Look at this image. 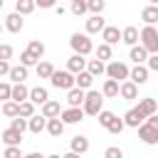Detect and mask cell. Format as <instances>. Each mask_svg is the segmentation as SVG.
<instances>
[{"mask_svg":"<svg viewBox=\"0 0 158 158\" xmlns=\"http://www.w3.org/2000/svg\"><path fill=\"white\" fill-rule=\"evenodd\" d=\"M20 64H25V67H35V64H40V59H37L30 49H22V52H20Z\"/></svg>","mask_w":158,"mask_h":158,"instance_id":"36","label":"cell"},{"mask_svg":"<svg viewBox=\"0 0 158 158\" xmlns=\"http://www.w3.org/2000/svg\"><path fill=\"white\" fill-rule=\"evenodd\" d=\"M104 158H123V151H121L118 146H109V148L104 151Z\"/></svg>","mask_w":158,"mask_h":158,"instance_id":"44","label":"cell"},{"mask_svg":"<svg viewBox=\"0 0 158 158\" xmlns=\"http://www.w3.org/2000/svg\"><path fill=\"white\" fill-rule=\"evenodd\" d=\"M94 54H96V59H101V62H106V64H109L114 52H111V44H109V42H101V44L94 49Z\"/></svg>","mask_w":158,"mask_h":158,"instance_id":"30","label":"cell"},{"mask_svg":"<svg viewBox=\"0 0 158 158\" xmlns=\"http://www.w3.org/2000/svg\"><path fill=\"white\" fill-rule=\"evenodd\" d=\"M138 109L146 114V118L148 116H153V114H158V101L153 99V96H143V99H138Z\"/></svg>","mask_w":158,"mask_h":158,"instance_id":"17","label":"cell"},{"mask_svg":"<svg viewBox=\"0 0 158 158\" xmlns=\"http://www.w3.org/2000/svg\"><path fill=\"white\" fill-rule=\"evenodd\" d=\"M86 69H89L94 77H101V74H106V62H101V59H89Z\"/></svg>","mask_w":158,"mask_h":158,"instance_id":"34","label":"cell"},{"mask_svg":"<svg viewBox=\"0 0 158 158\" xmlns=\"http://www.w3.org/2000/svg\"><path fill=\"white\" fill-rule=\"evenodd\" d=\"M49 81H52V86H54V89H64V91H69V89H74V86H77V74H72L69 69H62V72L57 69V72L52 74V79H49Z\"/></svg>","mask_w":158,"mask_h":158,"instance_id":"3","label":"cell"},{"mask_svg":"<svg viewBox=\"0 0 158 158\" xmlns=\"http://www.w3.org/2000/svg\"><path fill=\"white\" fill-rule=\"evenodd\" d=\"M148 57H151V52H148L141 42H138V44H133V47H131V52H128V59H131L133 64H146V62H148Z\"/></svg>","mask_w":158,"mask_h":158,"instance_id":"10","label":"cell"},{"mask_svg":"<svg viewBox=\"0 0 158 158\" xmlns=\"http://www.w3.org/2000/svg\"><path fill=\"white\" fill-rule=\"evenodd\" d=\"M12 57V47L5 42V44H0V59H10Z\"/></svg>","mask_w":158,"mask_h":158,"instance_id":"45","label":"cell"},{"mask_svg":"<svg viewBox=\"0 0 158 158\" xmlns=\"http://www.w3.org/2000/svg\"><path fill=\"white\" fill-rule=\"evenodd\" d=\"M25 15H20V12H10V15H5V30L7 32H12V35H17L22 27H25V20H22Z\"/></svg>","mask_w":158,"mask_h":158,"instance_id":"9","label":"cell"},{"mask_svg":"<svg viewBox=\"0 0 158 158\" xmlns=\"http://www.w3.org/2000/svg\"><path fill=\"white\" fill-rule=\"evenodd\" d=\"M0 111H2V116L15 118V116H20V104L12 101V99H10V101H2V109H0Z\"/></svg>","mask_w":158,"mask_h":158,"instance_id":"31","label":"cell"},{"mask_svg":"<svg viewBox=\"0 0 158 158\" xmlns=\"http://www.w3.org/2000/svg\"><path fill=\"white\" fill-rule=\"evenodd\" d=\"M20 141H22V131H17L12 126H7L2 131V143L5 146H20Z\"/></svg>","mask_w":158,"mask_h":158,"instance_id":"18","label":"cell"},{"mask_svg":"<svg viewBox=\"0 0 158 158\" xmlns=\"http://www.w3.org/2000/svg\"><path fill=\"white\" fill-rule=\"evenodd\" d=\"M146 121H148V123H151V126H156V128H158V114H153V116H148V118H146Z\"/></svg>","mask_w":158,"mask_h":158,"instance_id":"49","label":"cell"},{"mask_svg":"<svg viewBox=\"0 0 158 158\" xmlns=\"http://www.w3.org/2000/svg\"><path fill=\"white\" fill-rule=\"evenodd\" d=\"M141 44L151 54H158V30H156V25H146L141 30Z\"/></svg>","mask_w":158,"mask_h":158,"instance_id":"5","label":"cell"},{"mask_svg":"<svg viewBox=\"0 0 158 158\" xmlns=\"http://www.w3.org/2000/svg\"><path fill=\"white\" fill-rule=\"evenodd\" d=\"M84 116H86V111H84V106H69V109H64L62 111V121L69 126V123H79V121H84Z\"/></svg>","mask_w":158,"mask_h":158,"instance_id":"7","label":"cell"},{"mask_svg":"<svg viewBox=\"0 0 158 158\" xmlns=\"http://www.w3.org/2000/svg\"><path fill=\"white\" fill-rule=\"evenodd\" d=\"M123 128H126V121H123V118H118V116H116V118H114V121H111V126H109V128H106V131H109V133H114V136H118V133H121V131H123Z\"/></svg>","mask_w":158,"mask_h":158,"instance_id":"41","label":"cell"},{"mask_svg":"<svg viewBox=\"0 0 158 158\" xmlns=\"http://www.w3.org/2000/svg\"><path fill=\"white\" fill-rule=\"evenodd\" d=\"M86 64H89V59H84V54H72L69 59H67V69L72 72V74H79V72H84L86 69Z\"/></svg>","mask_w":158,"mask_h":158,"instance_id":"12","label":"cell"},{"mask_svg":"<svg viewBox=\"0 0 158 158\" xmlns=\"http://www.w3.org/2000/svg\"><path fill=\"white\" fill-rule=\"evenodd\" d=\"M64 158H81V156H79V153H74V151H67V153H64Z\"/></svg>","mask_w":158,"mask_h":158,"instance_id":"52","label":"cell"},{"mask_svg":"<svg viewBox=\"0 0 158 158\" xmlns=\"http://www.w3.org/2000/svg\"><path fill=\"white\" fill-rule=\"evenodd\" d=\"M27 69H30V67L17 64V67H12V69H10V77H7V79H10L12 84H20V81H25V79H27Z\"/></svg>","mask_w":158,"mask_h":158,"instance_id":"28","label":"cell"},{"mask_svg":"<svg viewBox=\"0 0 158 158\" xmlns=\"http://www.w3.org/2000/svg\"><path fill=\"white\" fill-rule=\"evenodd\" d=\"M69 47H72L77 54H84V57L94 52V44H91V40H89L86 32H74V35L69 37Z\"/></svg>","mask_w":158,"mask_h":158,"instance_id":"2","label":"cell"},{"mask_svg":"<svg viewBox=\"0 0 158 158\" xmlns=\"http://www.w3.org/2000/svg\"><path fill=\"white\" fill-rule=\"evenodd\" d=\"M138 138H141L146 146H158V128L146 121V123L138 126Z\"/></svg>","mask_w":158,"mask_h":158,"instance_id":"6","label":"cell"},{"mask_svg":"<svg viewBox=\"0 0 158 158\" xmlns=\"http://www.w3.org/2000/svg\"><path fill=\"white\" fill-rule=\"evenodd\" d=\"M84 99H86V89L81 86H74L67 91V104L69 106H84Z\"/></svg>","mask_w":158,"mask_h":158,"instance_id":"14","label":"cell"},{"mask_svg":"<svg viewBox=\"0 0 158 158\" xmlns=\"http://www.w3.org/2000/svg\"><path fill=\"white\" fill-rule=\"evenodd\" d=\"M35 106H37V104H35V101H30V99H27V101H22V104H20V116L32 118V116H35Z\"/></svg>","mask_w":158,"mask_h":158,"instance_id":"37","label":"cell"},{"mask_svg":"<svg viewBox=\"0 0 158 158\" xmlns=\"http://www.w3.org/2000/svg\"><path fill=\"white\" fill-rule=\"evenodd\" d=\"M69 151H74V153H79V156H84V153L89 151V138H86V136H74V138H72V143H69Z\"/></svg>","mask_w":158,"mask_h":158,"instance_id":"24","label":"cell"},{"mask_svg":"<svg viewBox=\"0 0 158 158\" xmlns=\"http://www.w3.org/2000/svg\"><path fill=\"white\" fill-rule=\"evenodd\" d=\"M35 7H37L35 0H15V12H20V15H30V12H35Z\"/></svg>","mask_w":158,"mask_h":158,"instance_id":"32","label":"cell"},{"mask_svg":"<svg viewBox=\"0 0 158 158\" xmlns=\"http://www.w3.org/2000/svg\"><path fill=\"white\" fill-rule=\"evenodd\" d=\"M54 72H57V69H54L49 62H40V64H37V77H40V79H52Z\"/></svg>","mask_w":158,"mask_h":158,"instance_id":"35","label":"cell"},{"mask_svg":"<svg viewBox=\"0 0 158 158\" xmlns=\"http://www.w3.org/2000/svg\"><path fill=\"white\" fill-rule=\"evenodd\" d=\"M148 2H151V5H158V0H148Z\"/></svg>","mask_w":158,"mask_h":158,"instance_id":"54","label":"cell"},{"mask_svg":"<svg viewBox=\"0 0 158 158\" xmlns=\"http://www.w3.org/2000/svg\"><path fill=\"white\" fill-rule=\"evenodd\" d=\"M84 111H86V116H99L104 111V91L89 89L86 99H84Z\"/></svg>","mask_w":158,"mask_h":158,"instance_id":"1","label":"cell"},{"mask_svg":"<svg viewBox=\"0 0 158 158\" xmlns=\"http://www.w3.org/2000/svg\"><path fill=\"white\" fill-rule=\"evenodd\" d=\"M27 49L37 57V59H42V54H44V44L40 42V40H30V44H27Z\"/></svg>","mask_w":158,"mask_h":158,"instance_id":"38","label":"cell"},{"mask_svg":"<svg viewBox=\"0 0 158 158\" xmlns=\"http://www.w3.org/2000/svg\"><path fill=\"white\" fill-rule=\"evenodd\" d=\"M89 2V12L91 15H101L104 7H106V0H86Z\"/></svg>","mask_w":158,"mask_h":158,"instance_id":"42","label":"cell"},{"mask_svg":"<svg viewBox=\"0 0 158 158\" xmlns=\"http://www.w3.org/2000/svg\"><path fill=\"white\" fill-rule=\"evenodd\" d=\"M104 27H106V22L101 15H91L86 20V35H99V32H104Z\"/></svg>","mask_w":158,"mask_h":158,"instance_id":"15","label":"cell"},{"mask_svg":"<svg viewBox=\"0 0 158 158\" xmlns=\"http://www.w3.org/2000/svg\"><path fill=\"white\" fill-rule=\"evenodd\" d=\"M123 121H126V126H131V128H138L141 123H146V114H143L138 106H133V109H128V111L123 114Z\"/></svg>","mask_w":158,"mask_h":158,"instance_id":"8","label":"cell"},{"mask_svg":"<svg viewBox=\"0 0 158 158\" xmlns=\"http://www.w3.org/2000/svg\"><path fill=\"white\" fill-rule=\"evenodd\" d=\"M54 12H57V17H64V15H67V10H64L62 5H57V7H54Z\"/></svg>","mask_w":158,"mask_h":158,"instance_id":"50","label":"cell"},{"mask_svg":"<svg viewBox=\"0 0 158 158\" xmlns=\"http://www.w3.org/2000/svg\"><path fill=\"white\" fill-rule=\"evenodd\" d=\"M118 96H121V99H126V101L138 99V84H136V81H131V79L121 81V94H118Z\"/></svg>","mask_w":158,"mask_h":158,"instance_id":"13","label":"cell"},{"mask_svg":"<svg viewBox=\"0 0 158 158\" xmlns=\"http://www.w3.org/2000/svg\"><path fill=\"white\" fill-rule=\"evenodd\" d=\"M64 126H67V123H64L59 116H57V118H49V121H47V133H49L52 138H59V136L64 133Z\"/></svg>","mask_w":158,"mask_h":158,"instance_id":"23","label":"cell"},{"mask_svg":"<svg viewBox=\"0 0 158 158\" xmlns=\"http://www.w3.org/2000/svg\"><path fill=\"white\" fill-rule=\"evenodd\" d=\"M0 99H2V101H10V99H12V81H10V79L0 84Z\"/></svg>","mask_w":158,"mask_h":158,"instance_id":"39","label":"cell"},{"mask_svg":"<svg viewBox=\"0 0 158 158\" xmlns=\"http://www.w3.org/2000/svg\"><path fill=\"white\" fill-rule=\"evenodd\" d=\"M69 12H72V15H77V17H81L84 12H89V2H86V0H72Z\"/></svg>","mask_w":158,"mask_h":158,"instance_id":"33","label":"cell"},{"mask_svg":"<svg viewBox=\"0 0 158 158\" xmlns=\"http://www.w3.org/2000/svg\"><path fill=\"white\" fill-rule=\"evenodd\" d=\"M47 116L44 114H35L32 118H30V131L32 133H42V131H47Z\"/></svg>","mask_w":158,"mask_h":158,"instance_id":"22","label":"cell"},{"mask_svg":"<svg viewBox=\"0 0 158 158\" xmlns=\"http://www.w3.org/2000/svg\"><path fill=\"white\" fill-rule=\"evenodd\" d=\"M30 101H35V104H47L49 101V94H47V89L44 86H32L30 89Z\"/></svg>","mask_w":158,"mask_h":158,"instance_id":"26","label":"cell"},{"mask_svg":"<svg viewBox=\"0 0 158 158\" xmlns=\"http://www.w3.org/2000/svg\"><path fill=\"white\" fill-rule=\"evenodd\" d=\"M2 158H25V156H22L20 146H5V151H2Z\"/></svg>","mask_w":158,"mask_h":158,"instance_id":"43","label":"cell"},{"mask_svg":"<svg viewBox=\"0 0 158 158\" xmlns=\"http://www.w3.org/2000/svg\"><path fill=\"white\" fill-rule=\"evenodd\" d=\"M47 158H64V156H59V153H52V156H47Z\"/></svg>","mask_w":158,"mask_h":158,"instance_id":"53","label":"cell"},{"mask_svg":"<svg viewBox=\"0 0 158 158\" xmlns=\"http://www.w3.org/2000/svg\"><path fill=\"white\" fill-rule=\"evenodd\" d=\"M146 67H148L151 72H158V54H151L148 62H146Z\"/></svg>","mask_w":158,"mask_h":158,"instance_id":"47","label":"cell"},{"mask_svg":"<svg viewBox=\"0 0 158 158\" xmlns=\"http://www.w3.org/2000/svg\"><path fill=\"white\" fill-rule=\"evenodd\" d=\"M101 91H104L106 99H116V96L121 94V81H116V79H106L104 86H101Z\"/></svg>","mask_w":158,"mask_h":158,"instance_id":"20","label":"cell"},{"mask_svg":"<svg viewBox=\"0 0 158 158\" xmlns=\"http://www.w3.org/2000/svg\"><path fill=\"white\" fill-rule=\"evenodd\" d=\"M10 59H0V77H10Z\"/></svg>","mask_w":158,"mask_h":158,"instance_id":"46","label":"cell"},{"mask_svg":"<svg viewBox=\"0 0 158 158\" xmlns=\"http://www.w3.org/2000/svg\"><path fill=\"white\" fill-rule=\"evenodd\" d=\"M37 2V7H42V10H49V7H57V0H35Z\"/></svg>","mask_w":158,"mask_h":158,"instance_id":"48","label":"cell"},{"mask_svg":"<svg viewBox=\"0 0 158 158\" xmlns=\"http://www.w3.org/2000/svg\"><path fill=\"white\" fill-rule=\"evenodd\" d=\"M148 74H151V69H148L146 64H136V67L131 69V81H136V84L141 86V84L148 81Z\"/></svg>","mask_w":158,"mask_h":158,"instance_id":"16","label":"cell"},{"mask_svg":"<svg viewBox=\"0 0 158 158\" xmlns=\"http://www.w3.org/2000/svg\"><path fill=\"white\" fill-rule=\"evenodd\" d=\"M27 99H30V89L25 86V81H20V84H12V101L22 104V101H27Z\"/></svg>","mask_w":158,"mask_h":158,"instance_id":"25","label":"cell"},{"mask_svg":"<svg viewBox=\"0 0 158 158\" xmlns=\"http://www.w3.org/2000/svg\"><path fill=\"white\" fill-rule=\"evenodd\" d=\"M62 111H64V109L59 106V101H52V99H49L47 104H42V111H40V114H44L47 118H57V116H62Z\"/></svg>","mask_w":158,"mask_h":158,"instance_id":"21","label":"cell"},{"mask_svg":"<svg viewBox=\"0 0 158 158\" xmlns=\"http://www.w3.org/2000/svg\"><path fill=\"white\" fill-rule=\"evenodd\" d=\"M141 20H143L146 25H156V22H158V5H146V7L141 10Z\"/></svg>","mask_w":158,"mask_h":158,"instance_id":"27","label":"cell"},{"mask_svg":"<svg viewBox=\"0 0 158 158\" xmlns=\"http://www.w3.org/2000/svg\"><path fill=\"white\" fill-rule=\"evenodd\" d=\"M25 158H47V156H42V153H37V151H32V153H27Z\"/></svg>","mask_w":158,"mask_h":158,"instance_id":"51","label":"cell"},{"mask_svg":"<svg viewBox=\"0 0 158 158\" xmlns=\"http://www.w3.org/2000/svg\"><path fill=\"white\" fill-rule=\"evenodd\" d=\"M101 40H104V42H109V44H116V42H121V40H123V30H118L116 25H106V27H104V32H101Z\"/></svg>","mask_w":158,"mask_h":158,"instance_id":"11","label":"cell"},{"mask_svg":"<svg viewBox=\"0 0 158 158\" xmlns=\"http://www.w3.org/2000/svg\"><path fill=\"white\" fill-rule=\"evenodd\" d=\"M106 77H109V79H116V81H126V79H131V69H128L126 62L111 59V62L106 64Z\"/></svg>","mask_w":158,"mask_h":158,"instance_id":"4","label":"cell"},{"mask_svg":"<svg viewBox=\"0 0 158 158\" xmlns=\"http://www.w3.org/2000/svg\"><path fill=\"white\" fill-rule=\"evenodd\" d=\"M114 118H116V114H114V111H106V109H104V111L99 114V126H104V128H109Z\"/></svg>","mask_w":158,"mask_h":158,"instance_id":"40","label":"cell"},{"mask_svg":"<svg viewBox=\"0 0 158 158\" xmlns=\"http://www.w3.org/2000/svg\"><path fill=\"white\" fill-rule=\"evenodd\" d=\"M121 42H123V44H128V47L138 44V42H141V32H138V27H133V25L123 27V40H121Z\"/></svg>","mask_w":158,"mask_h":158,"instance_id":"19","label":"cell"},{"mask_svg":"<svg viewBox=\"0 0 158 158\" xmlns=\"http://www.w3.org/2000/svg\"><path fill=\"white\" fill-rule=\"evenodd\" d=\"M94 79H96V77H94L89 69H84V72H79V74H77V86H81V89H86V91H89V89H91V84H94Z\"/></svg>","mask_w":158,"mask_h":158,"instance_id":"29","label":"cell"}]
</instances>
